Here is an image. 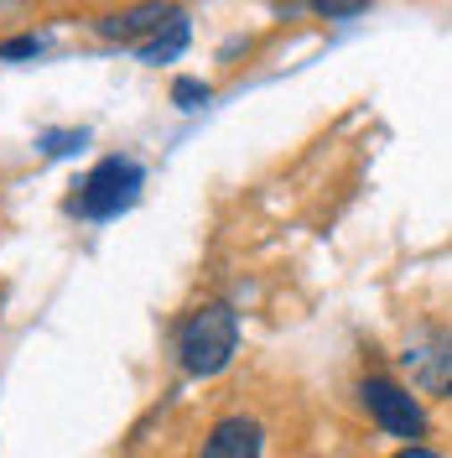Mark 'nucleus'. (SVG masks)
I'll use <instances>...</instances> for the list:
<instances>
[{
	"instance_id": "1",
	"label": "nucleus",
	"mask_w": 452,
	"mask_h": 458,
	"mask_svg": "<svg viewBox=\"0 0 452 458\" xmlns=\"http://www.w3.org/2000/svg\"><path fill=\"white\" fill-rule=\"evenodd\" d=\"M239 349V318L229 302H203L177 328V360L188 375H219Z\"/></svg>"
},
{
	"instance_id": "2",
	"label": "nucleus",
	"mask_w": 452,
	"mask_h": 458,
	"mask_svg": "<svg viewBox=\"0 0 452 458\" xmlns=\"http://www.w3.org/2000/svg\"><path fill=\"white\" fill-rule=\"evenodd\" d=\"M141 182H146V172H141L136 157H105V162L79 182L73 214H84V219H114V214H125L130 203L141 199Z\"/></svg>"
},
{
	"instance_id": "3",
	"label": "nucleus",
	"mask_w": 452,
	"mask_h": 458,
	"mask_svg": "<svg viewBox=\"0 0 452 458\" xmlns=\"http://www.w3.org/2000/svg\"><path fill=\"white\" fill-rule=\"evenodd\" d=\"M359 396H364L369 417H374L385 432H396V437H422L426 432V411L416 406L411 391H400L396 380H380V375H374V380L359 386Z\"/></svg>"
},
{
	"instance_id": "4",
	"label": "nucleus",
	"mask_w": 452,
	"mask_h": 458,
	"mask_svg": "<svg viewBox=\"0 0 452 458\" xmlns=\"http://www.w3.org/2000/svg\"><path fill=\"white\" fill-rule=\"evenodd\" d=\"M260 454H265V428L245 411H234L224 422H213L198 458H260Z\"/></svg>"
},
{
	"instance_id": "5",
	"label": "nucleus",
	"mask_w": 452,
	"mask_h": 458,
	"mask_svg": "<svg viewBox=\"0 0 452 458\" xmlns=\"http://www.w3.org/2000/svg\"><path fill=\"white\" fill-rule=\"evenodd\" d=\"M172 21V5H130V11H110V16H99V37H110V42H136V37H156V31Z\"/></svg>"
},
{
	"instance_id": "6",
	"label": "nucleus",
	"mask_w": 452,
	"mask_h": 458,
	"mask_svg": "<svg viewBox=\"0 0 452 458\" xmlns=\"http://www.w3.org/2000/svg\"><path fill=\"white\" fill-rule=\"evenodd\" d=\"M406 365L416 370V380H422L426 391L452 396V339H431V349H411Z\"/></svg>"
},
{
	"instance_id": "7",
	"label": "nucleus",
	"mask_w": 452,
	"mask_h": 458,
	"mask_svg": "<svg viewBox=\"0 0 452 458\" xmlns=\"http://www.w3.org/2000/svg\"><path fill=\"white\" fill-rule=\"evenodd\" d=\"M188 16H182V11H172V21L162 31H156V37H151V42H141V63H172V57L182 53V47H188Z\"/></svg>"
},
{
	"instance_id": "8",
	"label": "nucleus",
	"mask_w": 452,
	"mask_h": 458,
	"mask_svg": "<svg viewBox=\"0 0 452 458\" xmlns=\"http://www.w3.org/2000/svg\"><path fill=\"white\" fill-rule=\"evenodd\" d=\"M172 99H177L182 110H198V105H208V84H203V79H177V84H172Z\"/></svg>"
},
{
	"instance_id": "9",
	"label": "nucleus",
	"mask_w": 452,
	"mask_h": 458,
	"mask_svg": "<svg viewBox=\"0 0 452 458\" xmlns=\"http://www.w3.org/2000/svg\"><path fill=\"white\" fill-rule=\"evenodd\" d=\"M84 141H88L84 131H47V136H42V151H47V157H68V151H79Z\"/></svg>"
},
{
	"instance_id": "10",
	"label": "nucleus",
	"mask_w": 452,
	"mask_h": 458,
	"mask_svg": "<svg viewBox=\"0 0 452 458\" xmlns=\"http://www.w3.org/2000/svg\"><path fill=\"white\" fill-rule=\"evenodd\" d=\"M42 53V37H11V42H0V57L11 63V57H37Z\"/></svg>"
},
{
	"instance_id": "11",
	"label": "nucleus",
	"mask_w": 452,
	"mask_h": 458,
	"mask_svg": "<svg viewBox=\"0 0 452 458\" xmlns=\"http://www.w3.org/2000/svg\"><path fill=\"white\" fill-rule=\"evenodd\" d=\"M317 11H322V16H364V5H328V0H322Z\"/></svg>"
},
{
	"instance_id": "12",
	"label": "nucleus",
	"mask_w": 452,
	"mask_h": 458,
	"mask_svg": "<svg viewBox=\"0 0 452 458\" xmlns=\"http://www.w3.org/2000/svg\"><path fill=\"white\" fill-rule=\"evenodd\" d=\"M396 458H442V454H431V448H400Z\"/></svg>"
}]
</instances>
